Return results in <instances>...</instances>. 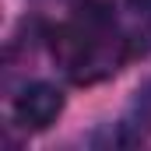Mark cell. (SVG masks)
Returning <instances> with one entry per match:
<instances>
[{"instance_id":"2","label":"cell","mask_w":151,"mask_h":151,"mask_svg":"<svg viewBox=\"0 0 151 151\" xmlns=\"http://www.w3.org/2000/svg\"><path fill=\"white\" fill-rule=\"evenodd\" d=\"M60 113H63V91L46 81L25 84L11 102V116L21 130H46L49 123H56Z\"/></svg>"},{"instance_id":"1","label":"cell","mask_w":151,"mask_h":151,"mask_svg":"<svg viewBox=\"0 0 151 151\" xmlns=\"http://www.w3.org/2000/svg\"><path fill=\"white\" fill-rule=\"evenodd\" d=\"M49 46H53V60L77 84H91V81L109 77L134 53L123 18H116L113 7L99 4V0L81 4L74 18L63 21L49 35Z\"/></svg>"},{"instance_id":"3","label":"cell","mask_w":151,"mask_h":151,"mask_svg":"<svg viewBox=\"0 0 151 151\" xmlns=\"http://www.w3.org/2000/svg\"><path fill=\"white\" fill-rule=\"evenodd\" d=\"M130 119L137 130L151 134V81H144L137 91H134V102H130Z\"/></svg>"},{"instance_id":"4","label":"cell","mask_w":151,"mask_h":151,"mask_svg":"<svg viewBox=\"0 0 151 151\" xmlns=\"http://www.w3.org/2000/svg\"><path fill=\"white\" fill-rule=\"evenodd\" d=\"M127 7H134L141 14H151V0H127Z\"/></svg>"}]
</instances>
